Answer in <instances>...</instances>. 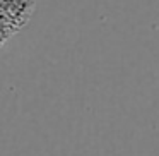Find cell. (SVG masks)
<instances>
[{"label":"cell","mask_w":159,"mask_h":156,"mask_svg":"<svg viewBox=\"0 0 159 156\" xmlns=\"http://www.w3.org/2000/svg\"><path fill=\"white\" fill-rule=\"evenodd\" d=\"M34 0H0V45L28 22Z\"/></svg>","instance_id":"6da1fadb"}]
</instances>
